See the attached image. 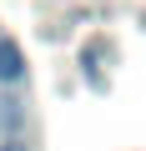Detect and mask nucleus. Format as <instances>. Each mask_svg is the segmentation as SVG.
<instances>
[{
	"label": "nucleus",
	"mask_w": 146,
	"mask_h": 151,
	"mask_svg": "<svg viewBox=\"0 0 146 151\" xmlns=\"http://www.w3.org/2000/svg\"><path fill=\"white\" fill-rule=\"evenodd\" d=\"M25 76V55H20V45L15 40H0V86H15Z\"/></svg>",
	"instance_id": "1"
},
{
	"label": "nucleus",
	"mask_w": 146,
	"mask_h": 151,
	"mask_svg": "<svg viewBox=\"0 0 146 151\" xmlns=\"http://www.w3.org/2000/svg\"><path fill=\"white\" fill-rule=\"evenodd\" d=\"M5 151H25V146H5Z\"/></svg>",
	"instance_id": "2"
}]
</instances>
